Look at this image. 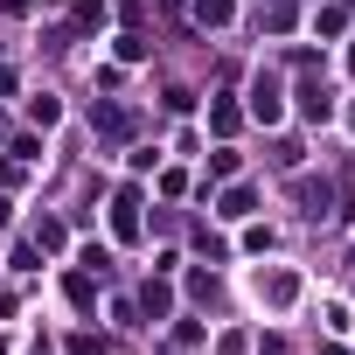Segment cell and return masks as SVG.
I'll return each instance as SVG.
<instances>
[{"label": "cell", "mask_w": 355, "mask_h": 355, "mask_svg": "<svg viewBox=\"0 0 355 355\" xmlns=\"http://www.w3.org/2000/svg\"><path fill=\"white\" fill-rule=\"evenodd\" d=\"M112 230L132 244L139 237V189H119V202H112Z\"/></svg>", "instance_id": "obj_1"}, {"label": "cell", "mask_w": 355, "mask_h": 355, "mask_svg": "<svg viewBox=\"0 0 355 355\" xmlns=\"http://www.w3.org/2000/svg\"><path fill=\"white\" fill-rule=\"evenodd\" d=\"M258 300H265V306H293V300H300V279H293V272H265V279H258Z\"/></svg>", "instance_id": "obj_2"}, {"label": "cell", "mask_w": 355, "mask_h": 355, "mask_svg": "<svg viewBox=\"0 0 355 355\" xmlns=\"http://www.w3.org/2000/svg\"><path fill=\"white\" fill-rule=\"evenodd\" d=\"M279 112H286V105H279V84H272V77H258V84H251V119L279 125Z\"/></svg>", "instance_id": "obj_3"}, {"label": "cell", "mask_w": 355, "mask_h": 355, "mask_svg": "<svg viewBox=\"0 0 355 355\" xmlns=\"http://www.w3.org/2000/svg\"><path fill=\"white\" fill-rule=\"evenodd\" d=\"M300 119H334V98H327V91L313 84V77L300 84Z\"/></svg>", "instance_id": "obj_4"}, {"label": "cell", "mask_w": 355, "mask_h": 355, "mask_svg": "<svg viewBox=\"0 0 355 355\" xmlns=\"http://www.w3.org/2000/svg\"><path fill=\"white\" fill-rule=\"evenodd\" d=\"M98 132H105V139H125V132H132V112H119V105H98Z\"/></svg>", "instance_id": "obj_5"}, {"label": "cell", "mask_w": 355, "mask_h": 355, "mask_svg": "<svg viewBox=\"0 0 355 355\" xmlns=\"http://www.w3.org/2000/svg\"><path fill=\"white\" fill-rule=\"evenodd\" d=\"M230 15H237L230 0H196V21H202V28H230Z\"/></svg>", "instance_id": "obj_6"}, {"label": "cell", "mask_w": 355, "mask_h": 355, "mask_svg": "<svg viewBox=\"0 0 355 355\" xmlns=\"http://www.w3.org/2000/svg\"><path fill=\"white\" fill-rule=\"evenodd\" d=\"M209 125H216V132H223V139H230V132H237V125H244V112H237V105H230V98H216V105H209Z\"/></svg>", "instance_id": "obj_7"}, {"label": "cell", "mask_w": 355, "mask_h": 355, "mask_svg": "<svg viewBox=\"0 0 355 355\" xmlns=\"http://www.w3.org/2000/svg\"><path fill=\"white\" fill-rule=\"evenodd\" d=\"M251 209H258V196H251V189H230V196H223V209H216V216H230V223H237V216H251Z\"/></svg>", "instance_id": "obj_8"}, {"label": "cell", "mask_w": 355, "mask_h": 355, "mask_svg": "<svg viewBox=\"0 0 355 355\" xmlns=\"http://www.w3.org/2000/svg\"><path fill=\"white\" fill-rule=\"evenodd\" d=\"M35 244H42V251H63V244H70V230H63L56 216H42V223H35Z\"/></svg>", "instance_id": "obj_9"}, {"label": "cell", "mask_w": 355, "mask_h": 355, "mask_svg": "<svg viewBox=\"0 0 355 355\" xmlns=\"http://www.w3.org/2000/svg\"><path fill=\"white\" fill-rule=\"evenodd\" d=\"M139 306H146V313H153V320H160V313H167V306H174V293H167V286H160V279H146V293H139Z\"/></svg>", "instance_id": "obj_10"}, {"label": "cell", "mask_w": 355, "mask_h": 355, "mask_svg": "<svg viewBox=\"0 0 355 355\" xmlns=\"http://www.w3.org/2000/svg\"><path fill=\"white\" fill-rule=\"evenodd\" d=\"M313 28H320V35H341V28H348V8H320Z\"/></svg>", "instance_id": "obj_11"}, {"label": "cell", "mask_w": 355, "mask_h": 355, "mask_svg": "<svg viewBox=\"0 0 355 355\" xmlns=\"http://www.w3.org/2000/svg\"><path fill=\"white\" fill-rule=\"evenodd\" d=\"M28 119H35V125H56L63 105H56V98H28Z\"/></svg>", "instance_id": "obj_12"}, {"label": "cell", "mask_w": 355, "mask_h": 355, "mask_svg": "<svg viewBox=\"0 0 355 355\" xmlns=\"http://www.w3.org/2000/svg\"><path fill=\"white\" fill-rule=\"evenodd\" d=\"M265 28H272V35H286V28H293V8H279V0H272V8H265Z\"/></svg>", "instance_id": "obj_13"}, {"label": "cell", "mask_w": 355, "mask_h": 355, "mask_svg": "<svg viewBox=\"0 0 355 355\" xmlns=\"http://www.w3.org/2000/svg\"><path fill=\"white\" fill-rule=\"evenodd\" d=\"M70 355H105V341H98V334H77V341H70Z\"/></svg>", "instance_id": "obj_14"}, {"label": "cell", "mask_w": 355, "mask_h": 355, "mask_svg": "<svg viewBox=\"0 0 355 355\" xmlns=\"http://www.w3.org/2000/svg\"><path fill=\"white\" fill-rule=\"evenodd\" d=\"M0 8H8V15H28V8H35V0H0Z\"/></svg>", "instance_id": "obj_15"}, {"label": "cell", "mask_w": 355, "mask_h": 355, "mask_svg": "<svg viewBox=\"0 0 355 355\" xmlns=\"http://www.w3.org/2000/svg\"><path fill=\"white\" fill-rule=\"evenodd\" d=\"M28 355H49V348H28Z\"/></svg>", "instance_id": "obj_16"}, {"label": "cell", "mask_w": 355, "mask_h": 355, "mask_svg": "<svg viewBox=\"0 0 355 355\" xmlns=\"http://www.w3.org/2000/svg\"><path fill=\"white\" fill-rule=\"evenodd\" d=\"M348 132H355V112H348Z\"/></svg>", "instance_id": "obj_17"}]
</instances>
